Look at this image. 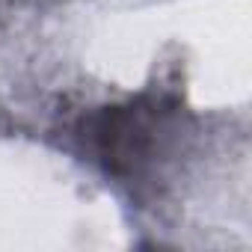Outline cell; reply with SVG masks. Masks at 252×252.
Instances as JSON below:
<instances>
[{
    "mask_svg": "<svg viewBox=\"0 0 252 252\" xmlns=\"http://www.w3.org/2000/svg\"><path fill=\"white\" fill-rule=\"evenodd\" d=\"M166 110L158 104H128V107H107L89 119V140L98 158L113 172H134L149 160L155 149V134Z\"/></svg>",
    "mask_w": 252,
    "mask_h": 252,
    "instance_id": "obj_1",
    "label": "cell"
}]
</instances>
